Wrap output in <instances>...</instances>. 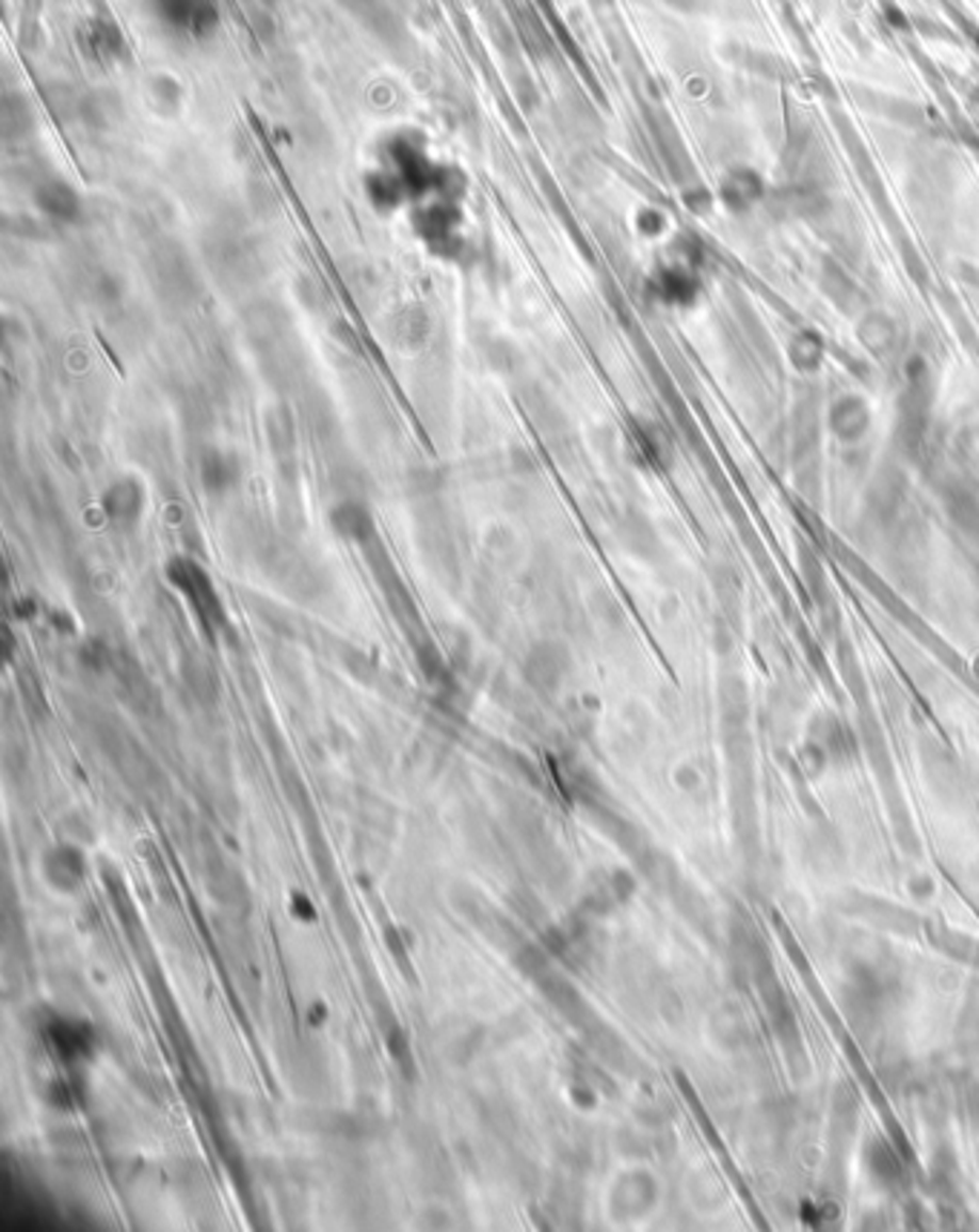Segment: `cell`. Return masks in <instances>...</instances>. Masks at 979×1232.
I'll list each match as a JSON object with an SVG mask.
<instances>
[{
	"label": "cell",
	"instance_id": "obj_1",
	"mask_svg": "<svg viewBox=\"0 0 979 1232\" xmlns=\"http://www.w3.org/2000/svg\"><path fill=\"white\" fill-rule=\"evenodd\" d=\"M103 512L118 526H132L144 512V489L135 480L124 477L103 492Z\"/></svg>",
	"mask_w": 979,
	"mask_h": 1232
},
{
	"label": "cell",
	"instance_id": "obj_2",
	"mask_svg": "<svg viewBox=\"0 0 979 1232\" xmlns=\"http://www.w3.org/2000/svg\"><path fill=\"white\" fill-rule=\"evenodd\" d=\"M198 475H202V485L213 495H222L227 489H234L239 480V460L227 451H205L202 463H198Z\"/></svg>",
	"mask_w": 979,
	"mask_h": 1232
},
{
	"label": "cell",
	"instance_id": "obj_3",
	"mask_svg": "<svg viewBox=\"0 0 979 1232\" xmlns=\"http://www.w3.org/2000/svg\"><path fill=\"white\" fill-rule=\"evenodd\" d=\"M331 526L348 541H365L371 532V512L359 500H342L331 509Z\"/></svg>",
	"mask_w": 979,
	"mask_h": 1232
},
{
	"label": "cell",
	"instance_id": "obj_4",
	"mask_svg": "<svg viewBox=\"0 0 979 1232\" xmlns=\"http://www.w3.org/2000/svg\"><path fill=\"white\" fill-rule=\"evenodd\" d=\"M37 205L44 207V213L55 215V219H73L75 210H78V198L69 187L47 185L37 193Z\"/></svg>",
	"mask_w": 979,
	"mask_h": 1232
}]
</instances>
